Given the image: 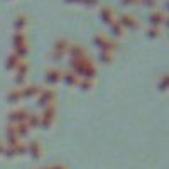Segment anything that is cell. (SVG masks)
Returning <instances> with one entry per match:
<instances>
[{
  "mask_svg": "<svg viewBox=\"0 0 169 169\" xmlns=\"http://www.w3.org/2000/svg\"><path fill=\"white\" fill-rule=\"evenodd\" d=\"M120 26H127V27H137V20L132 15H122L120 19Z\"/></svg>",
  "mask_w": 169,
  "mask_h": 169,
  "instance_id": "6da1fadb",
  "label": "cell"
},
{
  "mask_svg": "<svg viewBox=\"0 0 169 169\" xmlns=\"http://www.w3.org/2000/svg\"><path fill=\"white\" fill-rule=\"evenodd\" d=\"M59 76H61V71H59V69H49V71H47L46 80L49 81V83H53V81H57V80H59Z\"/></svg>",
  "mask_w": 169,
  "mask_h": 169,
  "instance_id": "7a4b0ae2",
  "label": "cell"
},
{
  "mask_svg": "<svg viewBox=\"0 0 169 169\" xmlns=\"http://www.w3.org/2000/svg\"><path fill=\"white\" fill-rule=\"evenodd\" d=\"M101 19H103V22H112V19H113V10L105 7V9L101 10Z\"/></svg>",
  "mask_w": 169,
  "mask_h": 169,
  "instance_id": "3957f363",
  "label": "cell"
},
{
  "mask_svg": "<svg viewBox=\"0 0 169 169\" xmlns=\"http://www.w3.org/2000/svg\"><path fill=\"white\" fill-rule=\"evenodd\" d=\"M83 53H84V51L81 49L80 46H71V47H69V54H71V56L74 57V59H78V57H80V56H81V54H83Z\"/></svg>",
  "mask_w": 169,
  "mask_h": 169,
  "instance_id": "277c9868",
  "label": "cell"
},
{
  "mask_svg": "<svg viewBox=\"0 0 169 169\" xmlns=\"http://www.w3.org/2000/svg\"><path fill=\"white\" fill-rule=\"evenodd\" d=\"M26 69H27V64L22 63V64H20V68H19V76H17V81H20V80L24 78V74H26Z\"/></svg>",
  "mask_w": 169,
  "mask_h": 169,
  "instance_id": "5b68a950",
  "label": "cell"
},
{
  "mask_svg": "<svg viewBox=\"0 0 169 169\" xmlns=\"http://www.w3.org/2000/svg\"><path fill=\"white\" fill-rule=\"evenodd\" d=\"M26 88H29V90H24V91H22L24 95H34V93H37V91H39V88L34 86V84H30V86H26Z\"/></svg>",
  "mask_w": 169,
  "mask_h": 169,
  "instance_id": "8992f818",
  "label": "cell"
},
{
  "mask_svg": "<svg viewBox=\"0 0 169 169\" xmlns=\"http://www.w3.org/2000/svg\"><path fill=\"white\" fill-rule=\"evenodd\" d=\"M64 80H66V83H74V81H76L74 73H66V74H64Z\"/></svg>",
  "mask_w": 169,
  "mask_h": 169,
  "instance_id": "52a82bcc",
  "label": "cell"
},
{
  "mask_svg": "<svg viewBox=\"0 0 169 169\" xmlns=\"http://www.w3.org/2000/svg\"><path fill=\"white\" fill-rule=\"evenodd\" d=\"M112 29H113V34H115V36L122 34V26H120V22H118V24H113V26H112Z\"/></svg>",
  "mask_w": 169,
  "mask_h": 169,
  "instance_id": "ba28073f",
  "label": "cell"
},
{
  "mask_svg": "<svg viewBox=\"0 0 169 169\" xmlns=\"http://www.w3.org/2000/svg\"><path fill=\"white\" fill-rule=\"evenodd\" d=\"M159 19H162V17H161V14H152V15H151L152 24H159V22H161Z\"/></svg>",
  "mask_w": 169,
  "mask_h": 169,
  "instance_id": "9c48e42d",
  "label": "cell"
},
{
  "mask_svg": "<svg viewBox=\"0 0 169 169\" xmlns=\"http://www.w3.org/2000/svg\"><path fill=\"white\" fill-rule=\"evenodd\" d=\"M15 26H17V27H22V26H24V17H22V15H20V17H19V19H17V22H15Z\"/></svg>",
  "mask_w": 169,
  "mask_h": 169,
  "instance_id": "30bf717a",
  "label": "cell"
},
{
  "mask_svg": "<svg viewBox=\"0 0 169 169\" xmlns=\"http://www.w3.org/2000/svg\"><path fill=\"white\" fill-rule=\"evenodd\" d=\"M147 34H151V36H152V37H154V36H157V30H155V29H152V30H151V32H149V30H147Z\"/></svg>",
  "mask_w": 169,
  "mask_h": 169,
  "instance_id": "8fae6325",
  "label": "cell"
},
{
  "mask_svg": "<svg viewBox=\"0 0 169 169\" xmlns=\"http://www.w3.org/2000/svg\"><path fill=\"white\" fill-rule=\"evenodd\" d=\"M144 2H145V3H149V5H152V3L155 2V0H144Z\"/></svg>",
  "mask_w": 169,
  "mask_h": 169,
  "instance_id": "7c38bea8",
  "label": "cell"
},
{
  "mask_svg": "<svg viewBox=\"0 0 169 169\" xmlns=\"http://www.w3.org/2000/svg\"><path fill=\"white\" fill-rule=\"evenodd\" d=\"M124 2H134V0H124Z\"/></svg>",
  "mask_w": 169,
  "mask_h": 169,
  "instance_id": "4fadbf2b",
  "label": "cell"
}]
</instances>
